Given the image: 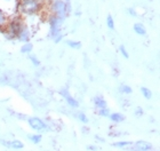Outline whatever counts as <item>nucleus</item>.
Here are the masks:
<instances>
[{
  "instance_id": "1",
  "label": "nucleus",
  "mask_w": 160,
  "mask_h": 151,
  "mask_svg": "<svg viewBox=\"0 0 160 151\" xmlns=\"http://www.w3.org/2000/svg\"><path fill=\"white\" fill-rule=\"evenodd\" d=\"M17 8L24 15H34L39 13L43 7V0H18Z\"/></svg>"
},
{
  "instance_id": "22",
  "label": "nucleus",
  "mask_w": 160,
  "mask_h": 151,
  "mask_svg": "<svg viewBox=\"0 0 160 151\" xmlns=\"http://www.w3.org/2000/svg\"><path fill=\"white\" fill-rule=\"evenodd\" d=\"M132 142H117V143H113L114 147H127V145H130Z\"/></svg>"
},
{
  "instance_id": "9",
  "label": "nucleus",
  "mask_w": 160,
  "mask_h": 151,
  "mask_svg": "<svg viewBox=\"0 0 160 151\" xmlns=\"http://www.w3.org/2000/svg\"><path fill=\"white\" fill-rule=\"evenodd\" d=\"M1 143L3 145H6L8 148H12V149H22L23 148V143L21 141H12V142H6V141H2L1 140Z\"/></svg>"
},
{
  "instance_id": "5",
  "label": "nucleus",
  "mask_w": 160,
  "mask_h": 151,
  "mask_svg": "<svg viewBox=\"0 0 160 151\" xmlns=\"http://www.w3.org/2000/svg\"><path fill=\"white\" fill-rule=\"evenodd\" d=\"M29 125H30L33 129L39 131V132H43V131H46L47 129L46 124H45V123H43V121L38 117L30 118V119H29Z\"/></svg>"
},
{
  "instance_id": "24",
  "label": "nucleus",
  "mask_w": 160,
  "mask_h": 151,
  "mask_svg": "<svg viewBox=\"0 0 160 151\" xmlns=\"http://www.w3.org/2000/svg\"><path fill=\"white\" fill-rule=\"evenodd\" d=\"M120 52H121V54L123 55V57H126V58H128V57H129V55H128V52L126 50L125 46H120Z\"/></svg>"
},
{
  "instance_id": "13",
  "label": "nucleus",
  "mask_w": 160,
  "mask_h": 151,
  "mask_svg": "<svg viewBox=\"0 0 160 151\" xmlns=\"http://www.w3.org/2000/svg\"><path fill=\"white\" fill-rule=\"evenodd\" d=\"M110 119L113 123H121V121L125 120V116L122 113H119V112H116V113L110 114Z\"/></svg>"
},
{
  "instance_id": "7",
  "label": "nucleus",
  "mask_w": 160,
  "mask_h": 151,
  "mask_svg": "<svg viewBox=\"0 0 160 151\" xmlns=\"http://www.w3.org/2000/svg\"><path fill=\"white\" fill-rule=\"evenodd\" d=\"M135 148L137 151H151L153 149V145L147 141H138L135 143Z\"/></svg>"
},
{
  "instance_id": "14",
  "label": "nucleus",
  "mask_w": 160,
  "mask_h": 151,
  "mask_svg": "<svg viewBox=\"0 0 160 151\" xmlns=\"http://www.w3.org/2000/svg\"><path fill=\"white\" fill-rule=\"evenodd\" d=\"M67 45H68V46H70L71 48H73V49H79V48L81 47V43H80V41L68 40Z\"/></svg>"
},
{
  "instance_id": "3",
  "label": "nucleus",
  "mask_w": 160,
  "mask_h": 151,
  "mask_svg": "<svg viewBox=\"0 0 160 151\" xmlns=\"http://www.w3.org/2000/svg\"><path fill=\"white\" fill-rule=\"evenodd\" d=\"M63 18H61V17L56 16V15H54L52 14L49 17V24H50V37L52 38H55L58 37L61 34V31H62V24L64 23Z\"/></svg>"
},
{
  "instance_id": "19",
  "label": "nucleus",
  "mask_w": 160,
  "mask_h": 151,
  "mask_svg": "<svg viewBox=\"0 0 160 151\" xmlns=\"http://www.w3.org/2000/svg\"><path fill=\"white\" fill-rule=\"evenodd\" d=\"M41 138H42V136H41L40 134H38V135H31V136H30V140L33 142V143H39V142L41 141Z\"/></svg>"
},
{
  "instance_id": "6",
  "label": "nucleus",
  "mask_w": 160,
  "mask_h": 151,
  "mask_svg": "<svg viewBox=\"0 0 160 151\" xmlns=\"http://www.w3.org/2000/svg\"><path fill=\"white\" fill-rule=\"evenodd\" d=\"M16 37L18 38V40L23 41V43H28V41L30 40V37H31L30 30H29L25 25H23V28L20 30V32L17 33Z\"/></svg>"
},
{
  "instance_id": "12",
  "label": "nucleus",
  "mask_w": 160,
  "mask_h": 151,
  "mask_svg": "<svg viewBox=\"0 0 160 151\" xmlns=\"http://www.w3.org/2000/svg\"><path fill=\"white\" fill-rule=\"evenodd\" d=\"M134 31H135L137 34H140V36H144V34H147V30H145V28L143 27V24H141V23L134 24Z\"/></svg>"
},
{
  "instance_id": "17",
  "label": "nucleus",
  "mask_w": 160,
  "mask_h": 151,
  "mask_svg": "<svg viewBox=\"0 0 160 151\" xmlns=\"http://www.w3.org/2000/svg\"><path fill=\"white\" fill-rule=\"evenodd\" d=\"M107 25L110 30H114V21L111 15H108V17H107Z\"/></svg>"
},
{
  "instance_id": "11",
  "label": "nucleus",
  "mask_w": 160,
  "mask_h": 151,
  "mask_svg": "<svg viewBox=\"0 0 160 151\" xmlns=\"http://www.w3.org/2000/svg\"><path fill=\"white\" fill-rule=\"evenodd\" d=\"M94 103H95V105H96L98 109H104V108H107V102L101 98V96H95V98H94Z\"/></svg>"
},
{
  "instance_id": "10",
  "label": "nucleus",
  "mask_w": 160,
  "mask_h": 151,
  "mask_svg": "<svg viewBox=\"0 0 160 151\" xmlns=\"http://www.w3.org/2000/svg\"><path fill=\"white\" fill-rule=\"evenodd\" d=\"M8 16H7V14L3 12L2 9H0V28H5L8 23Z\"/></svg>"
},
{
  "instance_id": "4",
  "label": "nucleus",
  "mask_w": 160,
  "mask_h": 151,
  "mask_svg": "<svg viewBox=\"0 0 160 151\" xmlns=\"http://www.w3.org/2000/svg\"><path fill=\"white\" fill-rule=\"evenodd\" d=\"M24 23L23 21L18 18V17H15L13 20L8 21L7 23V32H8V39H13L14 37H16L17 33L20 32V30L23 28Z\"/></svg>"
},
{
  "instance_id": "28",
  "label": "nucleus",
  "mask_w": 160,
  "mask_h": 151,
  "mask_svg": "<svg viewBox=\"0 0 160 151\" xmlns=\"http://www.w3.org/2000/svg\"><path fill=\"white\" fill-rule=\"evenodd\" d=\"M67 1H69V0H67Z\"/></svg>"
},
{
  "instance_id": "15",
  "label": "nucleus",
  "mask_w": 160,
  "mask_h": 151,
  "mask_svg": "<svg viewBox=\"0 0 160 151\" xmlns=\"http://www.w3.org/2000/svg\"><path fill=\"white\" fill-rule=\"evenodd\" d=\"M32 48H33V46H32V44H30V43H25V44L22 46V48H21V52L22 53H30L31 50H32Z\"/></svg>"
},
{
  "instance_id": "18",
  "label": "nucleus",
  "mask_w": 160,
  "mask_h": 151,
  "mask_svg": "<svg viewBox=\"0 0 160 151\" xmlns=\"http://www.w3.org/2000/svg\"><path fill=\"white\" fill-rule=\"evenodd\" d=\"M119 89H120V92H121V93H123V94H130V93H132V88H130L129 86L125 85V84L121 85Z\"/></svg>"
},
{
  "instance_id": "16",
  "label": "nucleus",
  "mask_w": 160,
  "mask_h": 151,
  "mask_svg": "<svg viewBox=\"0 0 160 151\" xmlns=\"http://www.w3.org/2000/svg\"><path fill=\"white\" fill-rule=\"evenodd\" d=\"M141 92H142V94H143L144 98H148V100H150V98H152V92H151L149 88L142 87V88H141Z\"/></svg>"
},
{
  "instance_id": "8",
  "label": "nucleus",
  "mask_w": 160,
  "mask_h": 151,
  "mask_svg": "<svg viewBox=\"0 0 160 151\" xmlns=\"http://www.w3.org/2000/svg\"><path fill=\"white\" fill-rule=\"evenodd\" d=\"M61 95H62V96H63V98H65V100H67V102L69 104H70L71 107L77 108L78 105H79V103H78L77 101L74 100V98H72V96H71L70 94H69V92H68L67 89H62V91H61Z\"/></svg>"
},
{
  "instance_id": "25",
  "label": "nucleus",
  "mask_w": 160,
  "mask_h": 151,
  "mask_svg": "<svg viewBox=\"0 0 160 151\" xmlns=\"http://www.w3.org/2000/svg\"><path fill=\"white\" fill-rule=\"evenodd\" d=\"M127 12H128V14H129L130 16H136V15H137L136 12H135V10H134L133 8H129V9L127 10Z\"/></svg>"
},
{
  "instance_id": "27",
  "label": "nucleus",
  "mask_w": 160,
  "mask_h": 151,
  "mask_svg": "<svg viewBox=\"0 0 160 151\" xmlns=\"http://www.w3.org/2000/svg\"><path fill=\"white\" fill-rule=\"evenodd\" d=\"M5 1H8V3H10V1H13V0H5Z\"/></svg>"
},
{
  "instance_id": "21",
  "label": "nucleus",
  "mask_w": 160,
  "mask_h": 151,
  "mask_svg": "<svg viewBox=\"0 0 160 151\" xmlns=\"http://www.w3.org/2000/svg\"><path fill=\"white\" fill-rule=\"evenodd\" d=\"M29 58H30V61L32 62V63H33L34 67H39V65H40L39 60H38V58H37L36 56H33V55H31V56H29Z\"/></svg>"
},
{
  "instance_id": "26",
  "label": "nucleus",
  "mask_w": 160,
  "mask_h": 151,
  "mask_svg": "<svg viewBox=\"0 0 160 151\" xmlns=\"http://www.w3.org/2000/svg\"><path fill=\"white\" fill-rule=\"evenodd\" d=\"M137 114H138V116H141V114H142V109H140V108H138V109H137V112H136Z\"/></svg>"
},
{
  "instance_id": "20",
  "label": "nucleus",
  "mask_w": 160,
  "mask_h": 151,
  "mask_svg": "<svg viewBox=\"0 0 160 151\" xmlns=\"http://www.w3.org/2000/svg\"><path fill=\"white\" fill-rule=\"evenodd\" d=\"M98 114L103 116V117H109V116H110V112H109V110H108L107 108H104V109H100Z\"/></svg>"
},
{
  "instance_id": "2",
  "label": "nucleus",
  "mask_w": 160,
  "mask_h": 151,
  "mask_svg": "<svg viewBox=\"0 0 160 151\" xmlns=\"http://www.w3.org/2000/svg\"><path fill=\"white\" fill-rule=\"evenodd\" d=\"M50 10H52V14L65 20L68 16L71 15L72 6L70 1H67V0H52Z\"/></svg>"
},
{
  "instance_id": "23",
  "label": "nucleus",
  "mask_w": 160,
  "mask_h": 151,
  "mask_svg": "<svg viewBox=\"0 0 160 151\" xmlns=\"http://www.w3.org/2000/svg\"><path fill=\"white\" fill-rule=\"evenodd\" d=\"M79 119H80V121H82V123H88V118L86 117V114L85 113H82V112H80L79 113Z\"/></svg>"
}]
</instances>
